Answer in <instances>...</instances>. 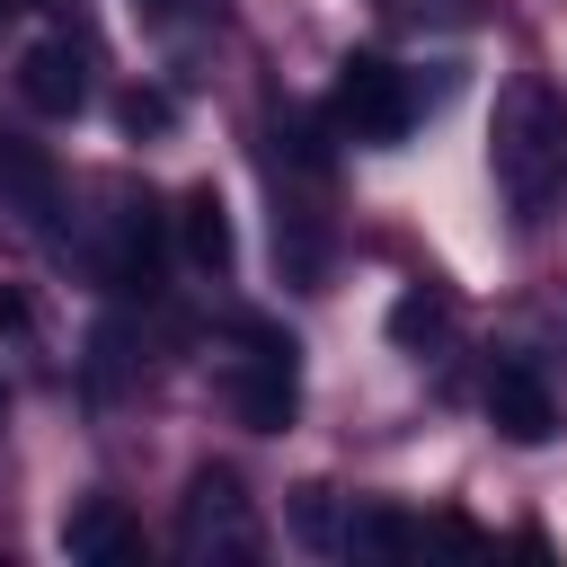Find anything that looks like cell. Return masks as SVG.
Returning <instances> with one entry per match:
<instances>
[{"mask_svg": "<svg viewBox=\"0 0 567 567\" xmlns=\"http://www.w3.org/2000/svg\"><path fill=\"white\" fill-rule=\"evenodd\" d=\"M496 177H505V195L523 213H540L567 186V97L549 80L505 89V106H496Z\"/></svg>", "mask_w": 567, "mask_h": 567, "instance_id": "6da1fadb", "label": "cell"}, {"mask_svg": "<svg viewBox=\"0 0 567 567\" xmlns=\"http://www.w3.org/2000/svg\"><path fill=\"white\" fill-rule=\"evenodd\" d=\"M328 124H337L346 142H399V133L416 124L408 71L381 62V53H354V62L337 71V89H328Z\"/></svg>", "mask_w": 567, "mask_h": 567, "instance_id": "7a4b0ae2", "label": "cell"}, {"mask_svg": "<svg viewBox=\"0 0 567 567\" xmlns=\"http://www.w3.org/2000/svg\"><path fill=\"white\" fill-rule=\"evenodd\" d=\"M239 363H230V408H239V425H257V434H284L292 425V408H301V381H292V337L275 328V319H239Z\"/></svg>", "mask_w": 567, "mask_h": 567, "instance_id": "3957f363", "label": "cell"}, {"mask_svg": "<svg viewBox=\"0 0 567 567\" xmlns=\"http://www.w3.org/2000/svg\"><path fill=\"white\" fill-rule=\"evenodd\" d=\"M0 213H18L27 230H62V168L44 142L0 133Z\"/></svg>", "mask_w": 567, "mask_h": 567, "instance_id": "277c9868", "label": "cell"}, {"mask_svg": "<svg viewBox=\"0 0 567 567\" xmlns=\"http://www.w3.org/2000/svg\"><path fill=\"white\" fill-rule=\"evenodd\" d=\"M487 425H496L505 443H549V434H558V399H549V381H540L523 354H505V363L487 372Z\"/></svg>", "mask_w": 567, "mask_h": 567, "instance_id": "5b68a950", "label": "cell"}, {"mask_svg": "<svg viewBox=\"0 0 567 567\" xmlns=\"http://www.w3.org/2000/svg\"><path fill=\"white\" fill-rule=\"evenodd\" d=\"M18 97H27L35 115H80V106H89V53H80L71 35L27 44V53H18Z\"/></svg>", "mask_w": 567, "mask_h": 567, "instance_id": "8992f818", "label": "cell"}, {"mask_svg": "<svg viewBox=\"0 0 567 567\" xmlns=\"http://www.w3.org/2000/svg\"><path fill=\"white\" fill-rule=\"evenodd\" d=\"M159 257H168V221L151 195H124L115 204V257H106V284L115 292H159Z\"/></svg>", "mask_w": 567, "mask_h": 567, "instance_id": "52a82bcc", "label": "cell"}, {"mask_svg": "<svg viewBox=\"0 0 567 567\" xmlns=\"http://www.w3.org/2000/svg\"><path fill=\"white\" fill-rule=\"evenodd\" d=\"M186 540L204 549H248V514H239V478L230 470H195L186 478Z\"/></svg>", "mask_w": 567, "mask_h": 567, "instance_id": "ba28073f", "label": "cell"}, {"mask_svg": "<svg viewBox=\"0 0 567 567\" xmlns=\"http://www.w3.org/2000/svg\"><path fill=\"white\" fill-rule=\"evenodd\" d=\"M177 248H186V266H204V275L230 266V204H221L213 186H186V204H177Z\"/></svg>", "mask_w": 567, "mask_h": 567, "instance_id": "9c48e42d", "label": "cell"}, {"mask_svg": "<svg viewBox=\"0 0 567 567\" xmlns=\"http://www.w3.org/2000/svg\"><path fill=\"white\" fill-rule=\"evenodd\" d=\"M62 549H71V558H133L124 505H115V496H80V505L62 514Z\"/></svg>", "mask_w": 567, "mask_h": 567, "instance_id": "30bf717a", "label": "cell"}, {"mask_svg": "<svg viewBox=\"0 0 567 567\" xmlns=\"http://www.w3.org/2000/svg\"><path fill=\"white\" fill-rule=\"evenodd\" d=\"M354 558H399V549H416V523L408 514H390V505H354V523L337 532Z\"/></svg>", "mask_w": 567, "mask_h": 567, "instance_id": "8fae6325", "label": "cell"}, {"mask_svg": "<svg viewBox=\"0 0 567 567\" xmlns=\"http://www.w3.org/2000/svg\"><path fill=\"white\" fill-rule=\"evenodd\" d=\"M390 337L399 346H434L443 337V292H399L390 301Z\"/></svg>", "mask_w": 567, "mask_h": 567, "instance_id": "7c38bea8", "label": "cell"}, {"mask_svg": "<svg viewBox=\"0 0 567 567\" xmlns=\"http://www.w3.org/2000/svg\"><path fill=\"white\" fill-rule=\"evenodd\" d=\"M115 124H124V133H168L177 106H168V89H142V80H133V89L115 97Z\"/></svg>", "mask_w": 567, "mask_h": 567, "instance_id": "4fadbf2b", "label": "cell"}, {"mask_svg": "<svg viewBox=\"0 0 567 567\" xmlns=\"http://www.w3.org/2000/svg\"><path fill=\"white\" fill-rule=\"evenodd\" d=\"M275 151H284V159H292V168H310V177H319V168H328V151H319V133H310V124H301V115H284V124H275Z\"/></svg>", "mask_w": 567, "mask_h": 567, "instance_id": "5bb4252c", "label": "cell"}, {"mask_svg": "<svg viewBox=\"0 0 567 567\" xmlns=\"http://www.w3.org/2000/svg\"><path fill=\"white\" fill-rule=\"evenodd\" d=\"M292 523H301V540H337V523H328V496H319V487L292 505Z\"/></svg>", "mask_w": 567, "mask_h": 567, "instance_id": "9a60e30c", "label": "cell"}, {"mask_svg": "<svg viewBox=\"0 0 567 567\" xmlns=\"http://www.w3.org/2000/svg\"><path fill=\"white\" fill-rule=\"evenodd\" d=\"M27 9H44V0H0V18H27Z\"/></svg>", "mask_w": 567, "mask_h": 567, "instance_id": "2e32d148", "label": "cell"}]
</instances>
